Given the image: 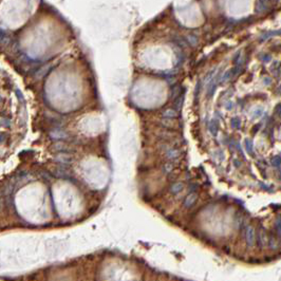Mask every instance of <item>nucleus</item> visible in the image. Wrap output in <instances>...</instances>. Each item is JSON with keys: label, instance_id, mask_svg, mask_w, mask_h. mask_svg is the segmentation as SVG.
<instances>
[{"label": "nucleus", "instance_id": "9b49d317", "mask_svg": "<svg viewBox=\"0 0 281 281\" xmlns=\"http://www.w3.org/2000/svg\"><path fill=\"white\" fill-rule=\"evenodd\" d=\"M262 114H263V109H262V108H259V109H257L256 111H254V117H259V116H261Z\"/></svg>", "mask_w": 281, "mask_h": 281}, {"label": "nucleus", "instance_id": "2eb2a0df", "mask_svg": "<svg viewBox=\"0 0 281 281\" xmlns=\"http://www.w3.org/2000/svg\"><path fill=\"white\" fill-rule=\"evenodd\" d=\"M275 112H276V114H278L281 117V104H279V105L277 106V107H276Z\"/></svg>", "mask_w": 281, "mask_h": 281}, {"label": "nucleus", "instance_id": "7ed1b4c3", "mask_svg": "<svg viewBox=\"0 0 281 281\" xmlns=\"http://www.w3.org/2000/svg\"><path fill=\"white\" fill-rule=\"evenodd\" d=\"M195 201H197V195H195V193H189L184 201V206L187 208L191 207V206L195 203Z\"/></svg>", "mask_w": 281, "mask_h": 281}, {"label": "nucleus", "instance_id": "ddd939ff", "mask_svg": "<svg viewBox=\"0 0 281 281\" xmlns=\"http://www.w3.org/2000/svg\"><path fill=\"white\" fill-rule=\"evenodd\" d=\"M276 231L281 236V220L277 221V223H276Z\"/></svg>", "mask_w": 281, "mask_h": 281}, {"label": "nucleus", "instance_id": "dca6fc26", "mask_svg": "<svg viewBox=\"0 0 281 281\" xmlns=\"http://www.w3.org/2000/svg\"><path fill=\"white\" fill-rule=\"evenodd\" d=\"M171 169H172V166L170 164H167L166 166H165V170H166V171L170 172V171H171Z\"/></svg>", "mask_w": 281, "mask_h": 281}, {"label": "nucleus", "instance_id": "a211bd4d", "mask_svg": "<svg viewBox=\"0 0 281 281\" xmlns=\"http://www.w3.org/2000/svg\"><path fill=\"white\" fill-rule=\"evenodd\" d=\"M280 93H281V90H280Z\"/></svg>", "mask_w": 281, "mask_h": 281}, {"label": "nucleus", "instance_id": "20e7f679", "mask_svg": "<svg viewBox=\"0 0 281 281\" xmlns=\"http://www.w3.org/2000/svg\"><path fill=\"white\" fill-rule=\"evenodd\" d=\"M244 145H245L246 152L248 154H251V156H254V145H252V142L249 140V138H245Z\"/></svg>", "mask_w": 281, "mask_h": 281}, {"label": "nucleus", "instance_id": "6e6552de", "mask_svg": "<svg viewBox=\"0 0 281 281\" xmlns=\"http://www.w3.org/2000/svg\"><path fill=\"white\" fill-rule=\"evenodd\" d=\"M164 116L165 117H176L177 116V111L172 109H168L164 112Z\"/></svg>", "mask_w": 281, "mask_h": 281}, {"label": "nucleus", "instance_id": "39448f33", "mask_svg": "<svg viewBox=\"0 0 281 281\" xmlns=\"http://www.w3.org/2000/svg\"><path fill=\"white\" fill-rule=\"evenodd\" d=\"M183 187H184V185H183V183H181V182H177V183H174L173 185L171 186V192H173V193H178V192H180L181 190H183Z\"/></svg>", "mask_w": 281, "mask_h": 281}, {"label": "nucleus", "instance_id": "4468645a", "mask_svg": "<svg viewBox=\"0 0 281 281\" xmlns=\"http://www.w3.org/2000/svg\"><path fill=\"white\" fill-rule=\"evenodd\" d=\"M178 99V100L176 102V105L178 106V108H181V106H182V102H183V96H179V97H177Z\"/></svg>", "mask_w": 281, "mask_h": 281}, {"label": "nucleus", "instance_id": "0eeeda50", "mask_svg": "<svg viewBox=\"0 0 281 281\" xmlns=\"http://www.w3.org/2000/svg\"><path fill=\"white\" fill-rule=\"evenodd\" d=\"M209 129H210V132L213 133V135L217 134V131H218V124L216 121H211L210 123V126H209Z\"/></svg>", "mask_w": 281, "mask_h": 281}, {"label": "nucleus", "instance_id": "1a4fd4ad", "mask_svg": "<svg viewBox=\"0 0 281 281\" xmlns=\"http://www.w3.org/2000/svg\"><path fill=\"white\" fill-rule=\"evenodd\" d=\"M270 163H272L273 166L279 167L281 165V156H274V158L272 159V161H270Z\"/></svg>", "mask_w": 281, "mask_h": 281}, {"label": "nucleus", "instance_id": "f8f14e48", "mask_svg": "<svg viewBox=\"0 0 281 281\" xmlns=\"http://www.w3.org/2000/svg\"><path fill=\"white\" fill-rule=\"evenodd\" d=\"M179 154L177 150H170L168 153H167V156H168V158H176V156Z\"/></svg>", "mask_w": 281, "mask_h": 281}, {"label": "nucleus", "instance_id": "423d86ee", "mask_svg": "<svg viewBox=\"0 0 281 281\" xmlns=\"http://www.w3.org/2000/svg\"><path fill=\"white\" fill-rule=\"evenodd\" d=\"M279 245H280L279 241H278L274 236L270 237V246L272 247L273 249H277Z\"/></svg>", "mask_w": 281, "mask_h": 281}, {"label": "nucleus", "instance_id": "f03ea898", "mask_svg": "<svg viewBox=\"0 0 281 281\" xmlns=\"http://www.w3.org/2000/svg\"><path fill=\"white\" fill-rule=\"evenodd\" d=\"M257 240H258V244H259L260 247H263L265 244L267 243V241H269V239H267V237H266V234H265V231L263 228H260L259 233H258Z\"/></svg>", "mask_w": 281, "mask_h": 281}, {"label": "nucleus", "instance_id": "f257e3e1", "mask_svg": "<svg viewBox=\"0 0 281 281\" xmlns=\"http://www.w3.org/2000/svg\"><path fill=\"white\" fill-rule=\"evenodd\" d=\"M245 240L248 246H252L255 243V229L252 226H247L245 229Z\"/></svg>", "mask_w": 281, "mask_h": 281}, {"label": "nucleus", "instance_id": "9d476101", "mask_svg": "<svg viewBox=\"0 0 281 281\" xmlns=\"http://www.w3.org/2000/svg\"><path fill=\"white\" fill-rule=\"evenodd\" d=\"M231 126H233V128H240L241 124H240V120H239L238 117H234L233 120H231Z\"/></svg>", "mask_w": 281, "mask_h": 281}, {"label": "nucleus", "instance_id": "f3484780", "mask_svg": "<svg viewBox=\"0 0 281 281\" xmlns=\"http://www.w3.org/2000/svg\"><path fill=\"white\" fill-rule=\"evenodd\" d=\"M280 179H281V174H280Z\"/></svg>", "mask_w": 281, "mask_h": 281}]
</instances>
